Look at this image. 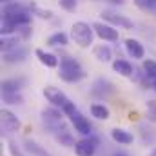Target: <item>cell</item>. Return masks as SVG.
I'll return each instance as SVG.
<instances>
[{"mask_svg": "<svg viewBox=\"0 0 156 156\" xmlns=\"http://www.w3.org/2000/svg\"><path fill=\"white\" fill-rule=\"evenodd\" d=\"M0 2H2V4H9L11 0H0Z\"/></svg>", "mask_w": 156, "mask_h": 156, "instance_id": "30", "label": "cell"}, {"mask_svg": "<svg viewBox=\"0 0 156 156\" xmlns=\"http://www.w3.org/2000/svg\"><path fill=\"white\" fill-rule=\"evenodd\" d=\"M153 89L156 91V80H153Z\"/></svg>", "mask_w": 156, "mask_h": 156, "instance_id": "31", "label": "cell"}, {"mask_svg": "<svg viewBox=\"0 0 156 156\" xmlns=\"http://www.w3.org/2000/svg\"><path fill=\"white\" fill-rule=\"evenodd\" d=\"M58 2H60V7H62V9H66V11H69V13H71V11H75V9H76V5H78L76 0H58Z\"/></svg>", "mask_w": 156, "mask_h": 156, "instance_id": "25", "label": "cell"}, {"mask_svg": "<svg viewBox=\"0 0 156 156\" xmlns=\"http://www.w3.org/2000/svg\"><path fill=\"white\" fill-rule=\"evenodd\" d=\"M26 55H27V51H26L24 47L16 45L15 49L4 53V62H7V64H18V62H24Z\"/></svg>", "mask_w": 156, "mask_h": 156, "instance_id": "11", "label": "cell"}, {"mask_svg": "<svg viewBox=\"0 0 156 156\" xmlns=\"http://www.w3.org/2000/svg\"><path fill=\"white\" fill-rule=\"evenodd\" d=\"M29 11L31 13H35L37 16H40V18H45V20H51L53 18V13L49 11V9H42V7H38V5H29Z\"/></svg>", "mask_w": 156, "mask_h": 156, "instance_id": "24", "label": "cell"}, {"mask_svg": "<svg viewBox=\"0 0 156 156\" xmlns=\"http://www.w3.org/2000/svg\"><path fill=\"white\" fill-rule=\"evenodd\" d=\"M62 111H64V115H66V116H73V115L76 113L75 102H71V100H69V102H67V104H66V105L62 107Z\"/></svg>", "mask_w": 156, "mask_h": 156, "instance_id": "26", "label": "cell"}, {"mask_svg": "<svg viewBox=\"0 0 156 156\" xmlns=\"http://www.w3.org/2000/svg\"><path fill=\"white\" fill-rule=\"evenodd\" d=\"M125 51H127V55H129L133 60H142V58L145 56L144 45H142L136 38H127L125 40Z\"/></svg>", "mask_w": 156, "mask_h": 156, "instance_id": "10", "label": "cell"}, {"mask_svg": "<svg viewBox=\"0 0 156 156\" xmlns=\"http://www.w3.org/2000/svg\"><path fill=\"white\" fill-rule=\"evenodd\" d=\"M93 29H94L96 37H100V38L105 40V42H116V40L120 38L118 29L115 26L107 24V22H94V24H93Z\"/></svg>", "mask_w": 156, "mask_h": 156, "instance_id": "4", "label": "cell"}, {"mask_svg": "<svg viewBox=\"0 0 156 156\" xmlns=\"http://www.w3.org/2000/svg\"><path fill=\"white\" fill-rule=\"evenodd\" d=\"M93 55H94V58H98L100 62H111V58H113L111 47H109V45H104V44L96 45V47L93 49Z\"/></svg>", "mask_w": 156, "mask_h": 156, "instance_id": "14", "label": "cell"}, {"mask_svg": "<svg viewBox=\"0 0 156 156\" xmlns=\"http://www.w3.org/2000/svg\"><path fill=\"white\" fill-rule=\"evenodd\" d=\"M9 151H11V154H13V156H24V154H22V151H20L18 147H15V144H13V142H9Z\"/></svg>", "mask_w": 156, "mask_h": 156, "instance_id": "27", "label": "cell"}, {"mask_svg": "<svg viewBox=\"0 0 156 156\" xmlns=\"http://www.w3.org/2000/svg\"><path fill=\"white\" fill-rule=\"evenodd\" d=\"M91 115L96 118V120H107V118L111 116L109 109L104 104H93L91 105Z\"/></svg>", "mask_w": 156, "mask_h": 156, "instance_id": "19", "label": "cell"}, {"mask_svg": "<svg viewBox=\"0 0 156 156\" xmlns=\"http://www.w3.org/2000/svg\"><path fill=\"white\" fill-rule=\"evenodd\" d=\"M44 96H45V100H47L51 105L60 107V109L69 102V98L66 96V93H64V91H60L58 87H53V85H47V87L44 89Z\"/></svg>", "mask_w": 156, "mask_h": 156, "instance_id": "5", "label": "cell"}, {"mask_svg": "<svg viewBox=\"0 0 156 156\" xmlns=\"http://www.w3.org/2000/svg\"><path fill=\"white\" fill-rule=\"evenodd\" d=\"M115 156H127V154H123V153H118V154H115Z\"/></svg>", "mask_w": 156, "mask_h": 156, "instance_id": "32", "label": "cell"}, {"mask_svg": "<svg viewBox=\"0 0 156 156\" xmlns=\"http://www.w3.org/2000/svg\"><path fill=\"white\" fill-rule=\"evenodd\" d=\"M96 145H98V140L94 136H85L76 142L75 153H76V156H94Z\"/></svg>", "mask_w": 156, "mask_h": 156, "instance_id": "6", "label": "cell"}, {"mask_svg": "<svg viewBox=\"0 0 156 156\" xmlns=\"http://www.w3.org/2000/svg\"><path fill=\"white\" fill-rule=\"evenodd\" d=\"M22 83H24V80L22 78H18V80H4L2 82V93H18L20 89H22Z\"/></svg>", "mask_w": 156, "mask_h": 156, "instance_id": "18", "label": "cell"}, {"mask_svg": "<svg viewBox=\"0 0 156 156\" xmlns=\"http://www.w3.org/2000/svg\"><path fill=\"white\" fill-rule=\"evenodd\" d=\"M136 7H140L145 13H151L156 16V0H134Z\"/></svg>", "mask_w": 156, "mask_h": 156, "instance_id": "21", "label": "cell"}, {"mask_svg": "<svg viewBox=\"0 0 156 156\" xmlns=\"http://www.w3.org/2000/svg\"><path fill=\"white\" fill-rule=\"evenodd\" d=\"M102 18H104V22H107V24H111V26L123 27V29H133V27H134V24H133L131 18H127V16H123V15H116V13H113V11H102Z\"/></svg>", "mask_w": 156, "mask_h": 156, "instance_id": "7", "label": "cell"}, {"mask_svg": "<svg viewBox=\"0 0 156 156\" xmlns=\"http://www.w3.org/2000/svg\"><path fill=\"white\" fill-rule=\"evenodd\" d=\"M149 156H156V149H153V151H151V154Z\"/></svg>", "mask_w": 156, "mask_h": 156, "instance_id": "29", "label": "cell"}, {"mask_svg": "<svg viewBox=\"0 0 156 156\" xmlns=\"http://www.w3.org/2000/svg\"><path fill=\"white\" fill-rule=\"evenodd\" d=\"M42 120H44V123L51 131H58V133H60V129L66 131V125H64V111L60 107H55L53 105V107L44 109L42 111Z\"/></svg>", "mask_w": 156, "mask_h": 156, "instance_id": "3", "label": "cell"}, {"mask_svg": "<svg viewBox=\"0 0 156 156\" xmlns=\"http://www.w3.org/2000/svg\"><path fill=\"white\" fill-rule=\"evenodd\" d=\"M2 98H4L5 104H11V105L22 104V102H24V98H22L20 93H2Z\"/></svg>", "mask_w": 156, "mask_h": 156, "instance_id": "23", "label": "cell"}, {"mask_svg": "<svg viewBox=\"0 0 156 156\" xmlns=\"http://www.w3.org/2000/svg\"><path fill=\"white\" fill-rule=\"evenodd\" d=\"M35 55H37V58L40 60V64H44L45 67H58V64H60V60L55 56V55H51V53H45L44 49H35Z\"/></svg>", "mask_w": 156, "mask_h": 156, "instance_id": "12", "label": "cell"}, {"mask_svg": "<svg viewBox=\"0 0 156 156\" xmlns=\"http://www.w3.org/2000/svg\"><path fill=\"white\" fill-rule=\"evenodd\" d=\"M94 29L93 26H89L87 22H75L73 27H71V38L75 40V44L80 45V47H89L93 44V38H94Z\"/></svg>", "mask_w": 156, "mask_h": 156, "instance_id": "2", "label": "cell"}, {"mask_svg": "<svg viewBox=\"0 0 156 156\" xmlns=\"http://www.w3.org/2000/svg\"><path fill=\"white\" fill-rule=\"evenodd\" d=\"M67 44H69V37H67L66 33H62V31L53 33V35L47 38V45H51V47H64V45H67Z\"/></svg>", "mask_w": 156, "mask_h": 156, "instance_id": "16", "label": "cell"}, {"mask_svg": "<svg viewBox=\"0 0 156 156\" xmlns=\"http://www.w3.org/2000/svg\"><path fill=\"white\" fill-rule=\"evenodd\" d=\"M0 120H2V127H4L7 133H16V131H20V127H22L20 120L15 116L11 111H7V109H2V111H0Z\"/></svg>", "mask_w": 156, "mask_h": 156, "instance_id": "8", "label": "cell"}, {"mask_svg": "<svg viewBox=\"0 0 156 156\" xmlns=\"http://www.w3.org/2000/svg\"><path fill=\"white\" fill-rule=\"evenodd\" d=\"M60 78L64 82L75 83V82H80L82 78H85V73H83V69H82V66L76 58L62 56L60 58Z\"/></svg>", "mask_w": 156, "mask_h": 156, "instance_id": "1", "label": "cell"}, {"mask_svg": "<svg viewBox=\"0 0 156 156\" xmlns=\"http://www.w3.org/2000/svg\"><path fill=\"white\" fill-rule=\"evenodd\" d=\"M24 149H26L27 153H31V156H51L42 145H38V144L33 142V140H26V142H24Z\"/></svg>", "mask_w": 156, "mask_h": 156, "instance_id": "17", "label": "cell"}, {"mask_svg": "<svg viewBox=\"0 0 156 156\" xmlns=\"http://www.w3.org/2000/svg\"><path fill=\"white\" fill-rule=\"evenodd\" d=\"M56 140L60 142V145H64V147H75L76 145V142H75V138L71 136V133L66 129V131H60L58 134H56Z\"/></svg>", "mask_w": 156, "mask_h": 156, "instance_id": "20", "label": "cell"}, {"mask_svg": "<svg viewBox=\"0 0 156 156\" xmlns=\"http://www.w3.org/2000/svg\"><path fill=\"white\" fill-rule=\"evenodd\" d=\"M111 138L118 142V144H122V145H129V144H133V134L129 133V131H125V129H113L111 131Z\"/></svg>", "mask_w": 156, "mask_h": 156, "instance_id": "13", "label": "cell"}, {"mask_svg": "<svg viewBox=\"0 0 156 156\" xmlns=\"http://www.w3.org/2000/svg\"><path fill=\"white\" fill-rule=\"evenodd\" d=\"M113 69L116 71L118 75H122V76H133V73H134L133 66L127 60H115L113 62Z\"/></svg>", "mask_w": 156, "mask_h": 156, "instance_id": "15", "label": "cell"}, {"mask_svg": "<svg viewBox=\"0 0 156 156\" xmlns=\"http://www.w3.org/2000/svg\"><path fill=\"white\" fill-rule=\"evenodd\" d=\"M109 2H111L113 5H123V4H125V0H109Z\"/></svg>", "mask_w": 156, "mask_h": 156, "instance_id": "28", "label": "cell"}, {"mask_svg": "<svg viewBox=\"0 0 156 156\" xmlns=\"http://www.w3.org/2000/svg\"><path fill=\"white\" fill-rule=\"evenodd\" d=\"M71 118V123H73V127H75V131L80 133L82 136H91V133H93V125L89 123V120L83 116V115H80V113H75Z\"/></svg>", "mask_w": 156, "mask_h": 156, "instance_id": "9", "label": "cell"}, {"mask_svg": "<svg viewBox=\"0 0 156 156\" xmlns=\"http://www.w3.org/2000/svg\"><path fill=\"white\" fill-rule=\"evenodd\" d=\"M144 75L151 80H156V62L154 60H144Z\"/></svg>", "mask_w": 156, "mask_h": 156, "instance_id": "22", "label": "cell"}]
</instances>
